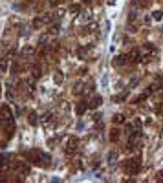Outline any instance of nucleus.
<instances>
[{
	"label": "nucleus",
	"mask_w": 163,
	"mask_h": 183,
	"mask_svg": "<svg viewBox=\"0 0 163 183\" xmlns=\"http://www.w3.org/2000/svg\"><path fill=\"white\" fill-rule=\"evenodd\" d=\"M28 156V159L30 161H33V163H41V165H48V163L52 161V158L48 156V154H44V152H41V150H31V152H28L26 154Z\"/></svg>",
	"instance_id": "1"
},
{
	"label": "nucleus",
	"mask_w": 163,
	"mask_h": 183,
	"mask_svg": "<svg viewBox=\"0 0 163 183\" xmlns=\"http://www.w3.org/2000/svg\"><path fill=\"white\" fill-rule=\"evenodd\" d=\"M139 169H141V158H132V159H127V163H125V172L130 176L138 174Z\"/></svg>",
	"instance_id": "2"
},
{
	"label": "nucleus",
	"mask_w": 163,
	"mask_h": 183,
	"mask_svg": "<svg viewBox=\"0 0 163 183\" xmlns=\"http://www.w3.org/2000/svg\"><path fill=\"white\" fill-rule=\"evenodd\" d=\"M141 139V134L138 132V130H134L132 134H128V148H136L138 147V143Z\"/></svg>",
	"instance_id": "3"
},
{
	"label": "nucleus",
	"mask_w": 163,
	"mask_h": 183,
	"mask_svg": "<svg viewBox=\"0 0 163 183\" xmlns=\"http://www.w3.org/2000/svg\"><path fill=\"white\" fill-rule=\"evenodd\" d=\"M52 22V15H44V17H37L33 20V28H42L44 24H50Z\"/></svg>",
	"instance_id": "4"
},
{
	"label": "nucleus",
	"mask_w": 163,
	"mask_h": 183,
	"mask_svg": "<svg viewBox=\"0 0 163 183\" xmlns=\"http://www.w3.org/2000/svg\"><path fill=\"white\" fill-rule=\"evenodd\" d=\"M52 37H53V35H52L50 31H48V33H42V35L39 37V48H46L48 44L52 42Z\"/></svg>",
	"instance_id": "5"
},
{
	"label": "nucleus",
	"mask_w": 163,
	"mask_h": 183,
	"mask_svg": "<svg viewBox=\"0 0 163 183\" xmlns=\"http://www.w3.org/2000/svg\"><path fill=\"white\" fill-rule=\"evenodd\" d=\"M128 59H130V62H134V64H138L139 61L143 59V55H141V50H138V48H134L130 53H128Z\"/></svg>",
	"instance_id": "6"
},
{
	"label": "nucleus",
	"mask_w": 163,
	"mask_h": 183,
	"mask_svg": "<svg viewBox=\"0 0 163 183\" xmlns=\"http://www.w3.org/2000/svg\"><path fill=\"white\" fill-rule=\"evenodd\" d=\"M77 145H79V139H77V137H70L68 143H66V152H68V154L75 152L77 150Z\"/></svg>",
	"instance_id": "7"
},
{
	"label": "nucleus",
	"mask_w": 163,
	"mask_h": 183,
	"mask_svg": "<svg viewBox=\"0 0 163 183\" xmlns=\"http://www.w3.org/2000/svg\"><path fill=\"white\" fill-rule=\"evenodd\" d=\"M20 55H22V59H28V61H31L33 57H35V50H33L31 46H26L24 50L20 51Z\"/></svg>",
	"instance_id": "8"
},
{
	"label": "nucleus",
	"mask_w": 163,
	"mask_h": 183,
	"mask_svg": "<svg viewBox=\"0 0 163 183\" xmlns=\"http://www.w3.org/2000/svg\"><path fill=\"white\" fill-rule=\"evenodd\" d=\"M90 88H86V84L84 83H77L75 86H73V94L75 95H81V94H86Z\"/></svg>",
	"instance_id": "9"
},
{
	"label": "nucleus",
	"mask_w": 163,
	"mask_h": 183,
	"mask_svg": "<svg viewBox=\"0 0 163 183\" xmlns=\"http://www.w3.org/2000/svg\"><path fill=\"white\" fill-rule=\"evenodd\" d=\"M101 103H103V97L94 95L92 99H90V103H88V108H97V106H101Z\"/></svg>",
	"instance_id": "10"
},
{
	"label": "nucleus",
	"mask_w": 163,
	"mask_h": 183,
	"mask_svg": "<svg viewBox=\"0 0 163 183\" xmlns=\"http://www.w3.org/2000/svg\"><path fill=\"white\" fill-rule=\"evenodd\" d=\"M161 88H163V79H161V77H156L154 84L150 86V90H149L147 94H150V92H154V90H161Z\"/></svg>",
	"instance_id": "11"
},
{
	"label": "nucleus",
	"mask_w": 163,
	"mask_h": 183,
	"mask_svg": "<svg viewBox=\"0 0 163 183\" xmlns=\"http://www.w3.org/2000/svg\"><path fill=\"white\" fill-rule=\"evenodd\" d=\"M81 17H79V20H81V24H84L86 26L88 22L92 20V15H90V11H83V13H79Z\"/></svg>",
	"instance_id": "12"
},
{
	"label": "nucleus",
	"mask_w": 163,
	"mask_h": 183,
	"mask_svg": "<svg viewBox=\"0 0 163 183\" xmlns=\"http://www.w3.org/2000/svg\"><path fill=\"white\" fill-rule=\"evenodd\" d=\"M52 117H53V114H52V112H44L42 117H41V121H42L44 125H50V123H52Z\"/></svg>",
	"instance_id": "13"
},
{
	"label": "nucleus",
	"mask_w": 163,
	"mask_h": 183,
	"mask_svg": "<svg viewBox=\"0 0 163 183\" xmlns=\"http://www.w3.org/2000/svg\"><path fill=\"white\" fill-rule=\"evenodd\" d=\"M8 66H9V59L8 57H2L0 59V72H8Z\"/></svg>",
	"instance_id": "14"
},
{
	"label": "nucleus",
	"mask_w": 163,
	"mask_h": 183,
	"mask_svg": "<svg viewBox=\"0 0 163 183\" xmlns=\"http://www.w3.org/2000/svg\"><path fill=\"white\" fill-rule=\"evenodd\" d=\"M152 53H156V48L150 46V44H147V46L141 50V55H152Z\"/></svg>",
	"instance_id": "15"
},
{
	"label": "nucleus",
	"mask_w": 163,
	"mask_h": 183,
	"mask_svg": "<svg viewBox=\"0 0 163 183\" xmlns=\"http://www.w3.org/2000/svg\"><path fill=\"white\" fill-rule=\"evenodd\" d=\"M2 119H8V121H13V116H11V110L8 106H2Z\"/></svg>",
	"instance_id": "16"
},
{
	"label": "nucleus",
	"mask_w": 163,
	"mask_h": 183,
	"mask_svg": "<svg viewBox=\"0 0 163 183\" xmlns=\"http://www.w3.org/2000/svg\"><path fill=\"white\" fill-rule=\"evenodd\" d=\"M17 170H19L20 174H30V167L24 165V163H19V165H17Z\"/></svg>",
	"instance_id": "17"
},
{
	"label": "nucleus",
	"mask_w": 163,
	"mask_h": 183,
	"mask_svg": "<svg viewBox=\"0 0 163 183\" xmlns=\"http://www.w3.org/2000/svg\"><path fill=\"white\" fill-rule=\"evenodd\" d=\"M9 159H11V156H9V154H2V156H0V167H6Z\"/></svg>",
	"instance_id": "18"
},
{
	"label": "nucleus",
	"mask_w": 163,
	"mask_h": 183,
	"mask_svg": "<svg viewBox=\"0 0 163 183\" xmlns=\"http://www.w3.org/2000/svg\"><path fill=\"white\" fill-rule=\"evenodd\" d=\"M88 108V103H84V101H83V103H79V106H77V114H79V116H81V114H84V110H86Z\"/></svg>",
	"instance_id": "19"
},
{
	"label": "nucleus",
	"mask_w": 163,
	"mask_h": 183,
	"mask_svg": "<svg viewBox=\"0 0 163 183\" xmlns=\"http://www.w3.org/2000/svg\"><path fill=\"white\" fill-rule=\"evenodd\" d=\"M136 20H138V11L132 9V11H130V15H128V22L132 24V22H136Z\"/></svg>",
	"instance_id": "20"
},
{
	"label": "nucleus",
	"mask_w": 163,
	"mask_h": 183,
	"mask_svg": "<svg viewBox=\"0 0 163 183\" xmlns=\"http://www.w3.org/2000/svg\"><path fill=\"white\" fill-rule=\"evenodd\" d=\"M125 59H127L125 55H117V57H116V61H114V64H116V66H121L123 62H125Z\"/></svg>",
	"instance_id": "21"
},
{
	"label": "nucleus",
	"mask_w": 163,
	"mask_h": 183,
	"mask_svg": "<svg viewBox=\"0 0 163 183\" xmlns=\"http://www.w3.org/2000/svg\"><path fill=\"white\" fill-rule=\"evenodd\" d=\"M116 159H117V152H110V154H108V163H110V165H114Z\"/></svg>",
	"instance_id": "22"
},
{
	"label": "nucleus",
	"mask_w": 163,
	"mask_h": 183,
	"mask_svg": "<svg viewBox=\"0 0 163 183\" xmlns=\"http://www.w3.org/2000/svg\"><path fill=\"white\" fill-rule=\"evenodd\" d=\"M53 79H55V83H57V84H61V83H62V73H61V72H55Z\"/></svg>",
	"instance_id": "23"
},
{
	"label": "nucleus",
	"mask_w": 163,
	"mask_h": 183,
	"mask_svg": "<svg viewBox=\"0 0 163 183\" xmlns=\"http://www.w3.org/2000/svg\"><path fill=\"white\" fill-rule=\"evenodd\" d=\"M39 77H41V66H39V68L35 66V68H33V79H39Z\"/></svg>",
	"instance_id": "24"
},
{
	"label": "nucleus",
	"mask_w": 163,
	"mask_h": 183,
	"mask_svg": "<svg viewBox=\"0 0 163 183\" xmlns=\"http://www.w3.org/2000/svg\"><path fill=\"white\" fill-rule=\"evenodd\" d=\"M161 17H163L161 11H154V13H152V19H154V20H161Z\"/></svg>",
	"instance_id": "25"
},
{
	"label": "nucleus",
	"mask_w": 163,
	"mask_h": 183,
	"mask_svg": "<svg viewBox=\"0 0 163 183\" xmlns=\"http://www.w3.org/2000/svg\"><path fill=\"white\" fill-rule=\"evenodd\" d=\"M114 121H116V123H125V117H123V116H121V114H116V116H114Z\"/></svg>",
	"instance_id": "26"
},
{
	"label": "nucleus",
	"mask_w": 163,
	"mask_h": 183,
	"mask_svg": "<svg viewBox=\"0 0 163 183\" xmlns=\"http://www.w3.org/2000/svg\"><path fill=\"white\" fill-rule=\"evenodd\" d=\"M30 123H31V125H37V114H35V112L30 114Z\"/></svg>",
	"instance_id": "27"
},
{
	"label": "nucleus",
	"mask_w": 163,
	"mask_h": 183,
	"mask_svg": "<svg viewBox=\"0 0 163 183\" xmlns=\"http://www.w3.org/2000/svg\"><path fill=\"white\" fill-rule=\"evenodd\" d=\"M20 35H22V37H28V35H30V30H28V28H22Z\"/></svg>",
	"instance_id": "28"
},
{
	"label": "nucleus",
	"mask_w": 163,
	"mask_h": 183,
	"mask_svg": "<svg viewBox=\"0 0 163 183\" xmlns=\"http://www.w3.org/2000/svg\"><path fill=\"white\" fill-rule=\"evenodd\" d=\"M70 11H72V13H79V11H81V8H79V6H72V8H70Z\"/></svg>",
	"instance_id": "29"
},
{
	"label": "nucleus",
	"mask_w": 163,
	"mask_h": 183,
	"mask_svg": "<svg viewBox=\"0 0 163 183\" xmlns=\"http://www.w3.org/2000/svg\"><path fill=\"white\" fill-rule=\"evenodd\" d=\"M6 95H8V99H13V90H11V86L8 88V92H6Z\"/></svg>",
	"instance_id": "30"
},
{
	"label": "nucleus",
	"mask_w": 163,
	"mask_h": 183,
	"mask_svg": "<svg viewBox=\"0 0 163 183\" xmlns=\"http://www.w3.org/2000/svg\"><path fill=\"white\" fill-rule=\"evenodd\" d=\"M117 137H119V134H117V130H114V134H112V139L117 141Z\"/></svg>",
	"instance_id": "31"
},
{
	"label": "nucleus",
	"mask_w": 163,
	"mask_h": 183,
	"mask_svg": "<svg viewBox=\"0 0 163 183\" xmlns=\"http://www.w3.org/2000/svg\"><path fill=\"white\" fill-rule=\"evenodd\" d=\"M84 53H86L84 50H77V55H79V57H84Z\"/></svg>",
	"instance_id": "32"
},
{
	"label": "nucleus",
	"mask_w": 163,
	"mask_h": 183,
	"mask_svg": "<svg viewBox=\"0 0 163 183\" xmlns=\"http://www.w3.org/2000/svg\"><path fill=\"white\" fill-rule=\"evenodd\" d=\"M123 99H125V95H116L114 97V101H123Z\"/></svg>",
	"instance_id": "33"
},
{
	"label": "nucleus",
	"mask_w": 163,
	"mask_h": 183,
	"mask_svg": "<svg viewBox=\"0 0 163 183\" xmlns=\"http://www.w3.org/2000/svg\"><path fill=\"white\" fill-rule=\"evenodd\" d=\"M158 180H161V181H163V170H160V172H158Z\"/></svg>",
	"instance_id": "34"
},
{
	"label": "nucleus",
	"mask_w": 163,
	"mask_h": 183,
	"mask_svg": "<svg viewBox=\"0 0 163 183\" xmlns=\"http://www.w3.org/2000/svg\"><path fill=\"white\" fill-rule=\"evenodd\" d=\"M59 2H61V0H50V4H52V6H57Z\"/></svg>",
	"instance_id": "35"
},
{
	"label": "nucleus",
	"mask_w": 163,
	"mask_h": 183,
	"mask_svg": "<svg viewBox=\"0 0 163 183\" xmlns=\"http://www.w3.org/2000/svg\"><path fill=\"white\" fill-rule=\"evenodd\" d=\"M0 126H2V116H0Z\"/></svg>",
	"instance_id": "36"
},
{
	"label": "nucleus",
	"mask_w": 163,
	"mask_h": 183,
	"mask_svg": "<svg viewBox=\"0 0 163 183\" xmlns=\"http://www.w3.org/2000/svg\"><path fill=\"white\" fill-rule=\"evenodd\" d=\"M84 2H86V4H90V2H92V0H84Z\"/></svg>",
	"instance_id": "37"
}]
</instances>
